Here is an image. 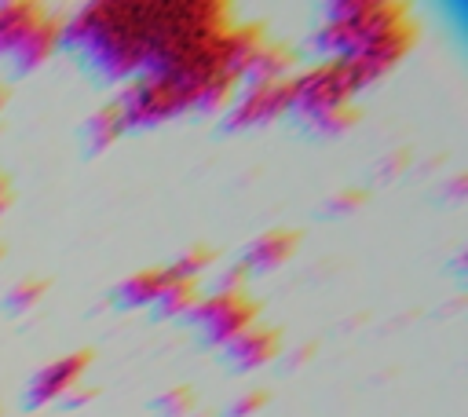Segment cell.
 <instances>
[{
	"instance_id": "25",
	"label": "cell",
	"mask_w": 468,
	"mask_h": 417,
	"mask_svg": "<svg viewBox=\"0 0 468 417\" xmlns=\"http://www.w3.org/2000/svg\"><path fill=\"white\" fill-rule=\"evenodd\" d=\"M95 395H99V391H95V388H84V380H80V384H73V388L58 399V406H62V410H80V406H88Z\"/></svg>"
},
{
	"instance_id": "8",
	"label": "cell",
	"mask_w": 468,
	"mask_h": 417,
	"mask_svg": "<svg viewBox=\"0 0 468 417\" xmlns=\"http://www.w3.org/2000/svg\"><path fill=\"white\" fill-rule=\"evenodd\" d=\"M91 362H95V351H91V348H77V351H69V355H58V358L44 362V366L29 377V384H26V391H22V406H26V410H40V406L58 402L73 384L84 380V373H88Z\"/></svg>"
},
{
	"instance_id": "3",
	"label": "cell",
	"mask_w": 468,
	"mask_h": 417,
	"mask_svg": "<svg viewBox=\"0 0 468 417\" xmlns=\"http://www.w3.org/2000/svg\"><path fill=\"white\" fill-rule=\"evenodd\" d=\"M194 95L197 88L172 73H135L132 80H124L117 106L128 128H157L179 113H190Z\"/></svg>"
},
{
	"instance_id": "29",
	"label": "cell",
	"mask_w": 468,
	"mask_h": 417,
	"mask_svg": "<svg viewBox=\"0 0 468 417\" xmlns=\"http://www.w3.org/2000/svg\"><path fill=\"white\" fill-rule=\"evenodd\" d=\"M7 99H11V88H7V84H0V113H4V106H7Z\"/></svg>"
},
{
	"instance_id": "13",
	"label": "cell",
	"mask_w": 468,
	"mask_h": 417,
	"mask_svg": "<svg viewBox=\"0 0 468 417\" xmlns=\"http://www.w3.org/2000/svg\"><path fill=\"white\" fill-rule=\"evenodd\" d=\"M124 132H128V124H124V113H121L117 99L102 102V106L84 121V128H80L84 154H102V150H110Z\"/></svg>"
},
{
	"instance_id": "24",
	"label": "cell",
	"mask_w": 468,
	"mask_h": 417,
	"mask_svg": "<svg viewBox=\"0 0 468 417\" xmlns=\"http://www.w3.org/2000/svg\"><path fill=\"white\" fill-rule=\"evenodd\" d=\"M402 172H410V150L406 146H399V150H391V154H384L380 161H377V179H399Z\"/></svg>"
},
{
	"instance_id": "12",
	"label": "cell",
	"mask_w": 468,
	"mask_h": 417,
	"mask_svg": "<svg viewBox=\"0 0 468 417\" xmlns=\"http://www.w3.org/2000/svg\"><path fill=\"white\" fill-rule=\"evenodd\" d=\"M168 282V267H139L128 278H121L113 285V307L121 311H143L157 300V293Z\"/></svg>"
},
{
	"instance_id": "21",
	"label": "cell",
	"mask_w": 468,
	"mask_h": 417,
	"mask_svg": "<svg viewBox=\"0 0 468 417\" xmlns=\"http://www.w3.org/2000/svg\"><path fill=\"white\" fill-rule=\"evenodd\" d=\"M249 267L241 263V260H234V263H227L223 271H219V278H216V285H212V293H223V296H238V293H249Z\"/></svg>"
},
{
	"instance_id": "6",
	"label": "cell",
	"mask_w": 468,
	"mask_h": 417,
	"mask_svg": "<svg viewBox=\"0 0 468 417\" xmlns=\"http://www.w3.org/2000/svg\"><path fill=\"white\" fill-rule=\"evenodd\" d=\"M256 318H260V304L249 293H238V296L208 293L186 315V322L197 329V344L201 348H223V344H230L238 333H245L249 326H256Z\"/></svg>"
},
{
	"instance_id": "19",
	"label": "cell",
	"mask_w": 468,
	"mask_h": 417,
	"mask_svg": "<svg viewBox=\"0 0 468 417\" xmlns=\"http://www.w3.org/2000/svg\"><path fill=\"white\" fill-rule=\"evenodd\" d=\"M194 406H197L194 388H190V384H172V388H165L161 395H154L150 413H154V417H194Z\"/></svg>"
},
{
	"instance_id": "31",
	"label": "cell",
	"mask_w": 468,
	"mask_h": 417,
	"mask_svg": "<svg viewBox=\"0 0 468 417\" xmlns=\"http://www.w3.org/2000/svg\"><path fill=\"white\" fill-rule=\"evenodd\" d=\"M4 252H7V245H4V241H0V260H4Z\"/></svg>"
},
{
	"instance_id": "30",
	"label": "cell",
	"mask_w": 468,
	"mask_h": 417,
	"mask_svg": "<svg viewBox=\"0 0 468 417\" xmlns=\"http://www.w3.org/2000/svg\"><path fill=\"white\" fill-rule=\"evenodd\" d=\"M7 205H11V201H0V216H4V212H7Z\"/></svg>"
},
{
	"instance_id": "9",
	"label": "cell",
	"mask_w": 468,
	"mask_h": 417,
	"mask_svg": "<svg viewBox=\"0 0 468 417\" xmlns=\"http://www.w3.org/2000/svg\"><path fill=\"white\" fill-rule=\"evenodd\" d=\"M58 48H62V18L51 15V11H44V15L33 22V29H29V33L15 44V51L7 55L11 73H15V77H26V73L40 70Z\"/></svg>"
},
{
	"instance_id": "11",
	"label": "cell",
	"mask_w": 468,
	"mask_h": 417,
	"mask_svg": "<svg viewBox=\"0 0 468 417\" xmlns=\"http://www.w3.org/2000/svg\"><path fill=\"white\" fill-rule=\"evenodd\" d=\"M300 249V230H289V227H271L263 234H256L245 252H241V263L249 267V274H263V271H278L282 263L292 260V252Z\"/></svg>"
},
{
	"instance_id": "4",
	"label": "cell",
	"mask_w": 468,
	"mask_h": 417,
	"mask_svg": "<svg viewBox=\"0 0 468 417\" xmlns=\"http://www.w3.org/2000/svg\"><path fill=\"white\" fill-rule=\"evenodd\" d=\"M362 91L358 73L344 62V59H318L307 70L292 73V106L289 117L296 124L333 110V106H347L355 95Z\"/></svg>"
},
{
	"instance_id": "22",
	"label": "cell",
	"mask_w": 468,
	"mask_h": 417,
	"mask_svg": "<svg viewBox=\"0 0 468 417\" xmlns=\"http://www.w3.org/2000/svg\"><path fill=\"white\" fill-rule=\"evenodd\" d=\"M366 201H369V194H366L362 187H344V190H336V194L322 205V212H325V216H347V212H358Z\"/></svg>"
},
{
	"instance_id": "15",
	"label": "cell",
	"mask_w": 468,
	"mask_h": 417,
	"mask_svg": "<svg viewBox=\"0 0 468 417\" xmlns=\"http://www.w3.org/2000/svg\"><path fill=\"white\" fill-rule=\"evenodd\" d=\"M296 48H289V44H278V40H267L260 51H256V59H252V66H249V73H245V80L241 84H263V80H282V77H289V73H296Z\"/></svg>"
},
{
	"instance_id": "26",
	"label": "cell",
	"mask_w": 468,
	"mask_h": 417,
	"mask_svg": "<svg viewBox=\"0 0 468 417\" xmlns=\"http://www.w3.org/2000/svg\"><path fill=\"white\" fill-rule=\"evenodd\" d=\"M464 190H468V176H464V172H457V176L446 183V194H450L453 201H461V198H464Z\"/></svg>"
},
{
	"instance_id": "17",
	"label": "cell",
	"mask_w": 468,
	"mask_h": 417,
	"mask_svg": "<svg viewBox=\"0 0 468 417\" xmlns=\"http://www.w3.org/2000/svg\"><path fill=\"white\" fill-rule=\"evenodd\" d=\"M351 124H358V110L347 102V106H333V110H325V113H318V117H311V121H303L300 128H303L307 135H314V139H333V135H344Z\"/></svg>"
},
{
	"instance_id": "18",
	"label": "cell",
	"mask_w": 468,
	"mask_h": 417,
	"mask_svg": "<svg viewBox=\"0 0 468 417\" xmlns=\"http://www.w3.org/2000/svg\"><path fill=\"white\" fill-rule=\"evenodd\" d=\"M44 293H48V282H44V278H18L15 285H7L0 307H4L7 315H29V311L44 300Z\"/></svg>"
},
{
	"instance_id": "23",
	"label": "cell",
	"mask_w": 468,
	"mask_h": 417,
	"mask_svg": "<svg viewBox=\"0 0 468 417\" xmlns=\"http://www.w3.org/2000/svg\"><path fill=\"white\" fill-rule=\"evenodd\" d=\"M267 402H271V391H263V388H249V391H241V395H234V399L227 402L223 417H252V413H260Z\"/></svg>"
},
{
	"instance_id": "14",
	"label": "cell",
	"mask_w": 468,
	"mask_h": 417,
	"mask_svg": "<svg viewBox=\"0 0 468 417\" xmlns=\"http://www.w3.org/2000/svg\"><path fill=\"white\" fill-rule=\"evenodd\" d=\"M48 7L40 0H7V4H0V59H7L15 51V44L33 29V22Z\"/></svg>"
},
{
	"instance_id": "27",
	"label": "cell",
	"mask_w": 468,
	"mask_h": 417,
	"mask_svg": "<svg viewBox=\"0 0 468 417\" xmlns=\"http://www.w3.org/2000/svg\"><path fill=\"white\" fill-rule=\"evenodd\" d=\"M311 355H314V344L307 340V344H300V351H296V355H289V366H303Z\"/></svg>"
},
{
	"instance_id": "16",
	"label": "cell",
	"mask_w": 468,
	"mask_h": 417,
	"mask_svg": "<svg viewBox=\"0 0 468 417\" xmlns=\"http://www.w3.org/2000/svg\"><path fill=\"white\" fill-rule=\"evenodd\" d=\"M197 300H201V278H176V274H168L165 289L157 293V300L150 307H154L157 318H186Z\"/></svg>"
},
{
	"instance_id": "1",
	"label": "cell",
	"mask_w": 468,
	"mask_h": 417,
	"mask_svg": "<svg viewBox=\"0 0 468 417\" xmlns=\"http://www.w3.org/2000/svg\"><path fill=\"white\" fill-rule=\"evenodd\" d=\"M227 26L223 0H95L62 18V48L95 80L124 84Z\"/></svg>"
},
{
	"instance_id": "2",
	"label": "cell",
	"mask_w": 468,
	"mask_h": 417,
	"mask_svg": "<svg viewBox=\"0 0 468 417\" xmlns=\"http://www.w3.org/2000/svg\"><path fill=\"white\" fill-rule=\"evenodd\" d=\"M402 11V0H333L322 7V22L311 29L307 48L318 59H347L369 33Z\"/></svg>"
},
{
	"instance_id": "10",
	"label": "cell",
	"mask_w": 468,
	"mask_h": 417,
	"mask_svg": "<svg viewBox=\"0 0 468 417\" xmlns=\"http://www.w3.org/2000/svg\"><path fill=\"white\" fill-rule=\"evenodd\" d=\"M219 355H223V362H227L230 369H238V373L260 369V366H267V362H274V358L282 355V329L256 322V326H249L245 333H238L230 344H223Z\"/></svg>"
},
{
	"instance_id": "20",
	"label": "cell",
	"mask_w": 468,
	"mask_h": 417,
	"mask_svg": "<svg viewBox=\"0 0 468 417\" xmlns=\"http://www.w3.org/2000/svg\"><path fill=\"white\" fill-rule=\"evenodd\" d=\"M216 260V249L212 245H190L186 252H179L172 263H168V274L176 278H201Z\"/></svg>"
},
{
	"instance_id": "28",
	"label": "cell",
	"mask_w": 468,
	"mask_h": 417,
	"mask_svg": "<svg viewBox=\"0 0 468 417\" xmlns=\"http://www.w3.org/2000/svg\"><path fill=\"white\" fill-rule=\"evenodd\" d=\"M15 194H11V176L0 168V201H11Z\"/></svg>"
},
{
	"instance_id": "5",
	"label": "cell",
	"mask_w": 468,
	"mask_h": 417,
	"mask_svg": "<svg viewBox=\"0 0 468 417\" xmlns=\"http://www.w3.org/2000/svg\"><path fill=\"white\" fill-rule=\"evenodd\" d=\"M413 44H417V22H413V15L406 7L402 15H395L391 22H384L377 33H369L344 62L358 73L362 88H369L373 80H380L384 73H391L410 55Z\"/></svg>"
},
{
	"instance_id": "7",
	"label": "cell",
	"mask_w": 468,
	"mask_h": 417,
	"mask_svg": "<svg viewBox=\"0 0 468 417\" xmlns=\"http://www.w3.org/2000/svg\"><path fill=\"white\" fill-rule=\"evenodd\" d=\"M292 106V73L282 80H263V84H241L238 95L227 102L219 128L223 132H245V128H260L271 124L278 117H285Z\"/></svg>"
}]
</instances>
